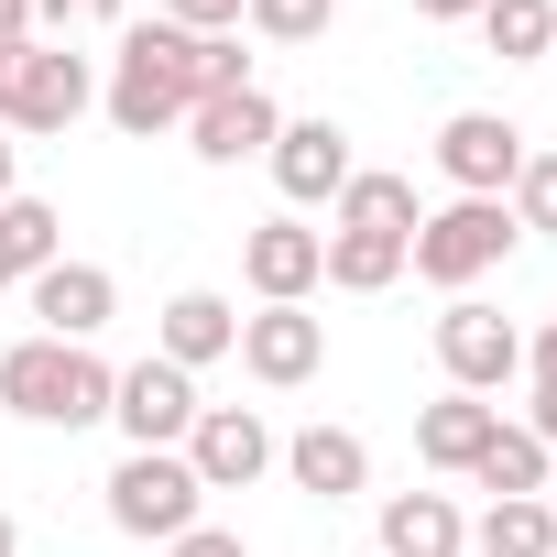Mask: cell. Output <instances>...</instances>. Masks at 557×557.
<instances>
[{
    "instance_id": "obj_1",
    "label": "cell",
    "mask_w": 557,
    "mask_h": 557,
    "mask_svg": "<svg viewBox=\"0 0 557 557\" xmlns=\"http://www.w3.org/2000/svg\"><path fill=\"white\" fill-rule=\"evenodd\" d=\"M110 121L132 132V143H153V132H186V110H197V34H175V23H121V55H110Z\"/></svg>"
},
{
    "instance_id": "obj_2",
    "label": "cell",
    "mask_w": 557,
    "mask_h": 557,
    "mask_svg": "<svg viewBox=\"0 0 557 557\" xmlns=\"http://www.w3.org/2000/svg\"><path fill=\"white\" fill-rule=\"evenodd\" d=\"M110 361L88 350V339H12V350H0V405H12L23 426H99L110 416Z\"/></svg>"
},
{
    "instance_id": "obj_3",
    "label": "cell",
    "mask_w": 557,
    "mask_h": 557,
    "mask_svg": "<svg viewBox=\"0 0 557 557\" xmlns=\"http://www.w3.org/2000/svg\"><path fill=\"white\" fill-rule=\"evenodd\" d=\"M513 240H524V230H513V208H503V197H448V208H426V219H416L405 262L426 273V285L470 296V285H481V273H492Z\"/></svg>"
},
{
    "instance_id": "obj_4",
    "label": "cell",
    "mask_w": 557,
    "mask_h": 557,
    "mask_svg": "<svg viewBox=\"0 0 557 557\" xmlns=\"http://www.w3.org/2000/svg\"><path fill=\"white\" fill-rule=\"evenodd\" d=\"M99 492H110V524L143 535V546H175L186 524H208V492H197L186 448H121V470Z\"/></svg>"
},
{
    "instance_id": "obj_5",
    "label": "cell",
    "mask_w": 557,
    "mask_h": 557,
    "mask_svg": "<svg viewBox=\"0 0 557 557\" xmlns=\"http://www.w3.org/2000/svg\"><path fill=\"white\" fill-rule=\"evenodd\" d=\"M88 99H99V77L77 45H45V34L0 45V132H66Z\"/></svg>"
},
{
    "instance_id": "obj_6",
    "label": "cell",
    "mask_w": 557,
    "mask_h": 557,
    "mask_svg": "<svg viewBox=\"0 0 557 557\" xmlns=\"http://www.w3.org/2000/svg\"><path fill=\"white\" fill-rule=\"evenodd\" d=\"M437 372H448V394H503L513 372H524V329L503 318V307H481V296H448V318H437Z\"/></svg>"
},
{
    "instance_id": "obj_7",
    "label": "cell",
    "mask_w": 557,
    "mask_h": 557,
    "mask_svg": "<svg viewBox=\"0 0 557 557\" xmlns=\"http://www.w3.org/2000/svg\"><path fill=\"white\" fill-rule=\"evenodd\" d=\"M208 405H197V372H175L164 350L153 361H132L121 383H110V426L132 437V448H186V426H197Z\"/></svg>"
},
{
    "instance_id": "obj_8",
    "label": "cell",
    "mask_w": 557,
    "mask_h": 557,
    "mask_svg": "<svg viewBox=\"0 0 557 557\" xmlns=\"http://www.w3.org/2000/svg\"><path fill=\"white\" fill-rule=\"evenodd\" d=\"M273 459H285V437H273L251 405H208V416L186 426V470H197V492H251Z\"/></svg>"
},
{
    "instance_id": "obj_9",
    "label": "cell",
    "mask_w": 557,
    "mask_h": 557,
    "mask_svg": "<svg viewBox=\"0 0 557 557\" xmlns=\"http://www.w3.org/2000/svg\"><path fill=\"white\" fill-rule=\"evenodd\" d=\"M437 175H448L459 197H513L524 132H513L503 110H448V121H437Z\"/></svg>"
},
{
    "instance_id": "obj_10",
    "label": "cell",
    "mask_w": 557,
    "mask_h": 557,
    "mask_svg": "<svg viewBox=\"0 0 557 557\" xmlns=\"http://www.w3.org/2000/svg\"><path fill=\"white\" fill-rule=\"evenodd\" d=\"M318 273H329V230H307V219H251V240H240V285H251L262 307H307Z\"/></svg>"
},
{
    "instance_id": "obj_11",
    "label": "cell",
    "mask_w": 557,
    "mask_h": 557,
    "mask_svg": "<svg viewBox=\"0 0 557 557\" xmlns=\"http://www.w3.org/2000/svg\"><path fill=\"white\" fill-rule=\"evenodd\" d=\"M240 372L273 383V394L318 383V372H329V318H307V307H251V318H240Z\"/></svg>"
},
{
    "instance_id": "obj_12",
    "label": "cell",
    "mask_w": 557,
    "mask_h": 557,
    "mask_svg": "<svg viewBox=\"0 0 557 557\" xmlns=\"http://www.w3.org/2000/svg\"><path fill=\"white\" fill-rule=\"evenodd\" d=\"M262 164H273V186H285L296 208H339V186L361 175V153H350V132H339V121H285Z\"/></svg>"
},
{
    "instance_id": "obj_13",
    "label": "cell",
    "mask_w": 557,
    "mask_h": 557,
    "mask_svg": "<svg viewBox=\"0 0 557 557\" xmlns=\"http://www.w3.org/2000/svg\"><path fill=\"white\" fill-rule=\"evenodd\" d=\"M34 339H99L121 318V285H110V262H45L34 273Z\"/></svg>"
},
{
    "instance_id": "obj_14",
    "label": "cell",
    "mask_w": 557,
    "mask_h": 557,
    "mask_svg": "<svg viewBox=\"0 0 557 557\" xmlns=\"http://www.w3.org/2000/svg\"><path fill=\"white\" fill-rule=\"evenodd\" d=\"M273 132H285L273 88H230V99H197V110H186L197 164H251V153H273Z\"/></svg>"
},
{
    "instance_id": "obj_15",
    "label": "cell",
    "mask_w": 557,
    "mask_h": 557,
    "mask_svg": "<svg viewBox=\"0 0 557 557\" xmlns=\"http://www.w3.org/2000/svg\"><path fill=\"white\" fill-rule=\"evenodd\" d=\"M153 350H164L175 372H208V361H230V350H240V307H230V296H208V285H186V296H164Z\"/></svg>"
},
{
    "instance_id": "obj_16",
    "label": "cell",
    "mask_w": 557,
    "mask_h": 557,
    "mask_svg": "<svg viewBox=\"0 0 557 557\" xmlns=\"http://www.w3.org/2000/svg\"><path fill=\"white\" fill-rule=\"evenodd\" d=\"M285 481H296V492H318V503H350V492H372V448H361L350 426H329V416H318V426H296V437H285Z\"/></svg>"
},
{
    "instance_id": "obj_17",
    "label": "cell",
    "mask_w": 557,
    "mask_h": 557,
    "mask_svg": "<svg viewBox=\"0 0 557 557\" xmlns=\"http://www.w3.org/2000/svg\"><path fill=\"white\" fill-rule=\"evenodd\" d=\"M492 426H503V405H481V394H437V405H416V459L470 481V459H481Z\"/></svg>"
},
{
    "instance_id": "obj_18",
    "label": "cell",
    "mask_w": 557,
    "mask_h": 557,
    "mask_svg": "<svg viewBox=\"0 0 557 557\" xmlns=\"http://www.w3.org/2000/svg\"><path fill=\"white\" fill-rule=\"evenodd\" d=\"M383 557H470V513L448 492H394L383 503Z\"/></svg>"
},
{
    "instance_id": "obj_19",
    "label": "cell",
    "mask_w": 557,
    "mask_h": 557,
    "mask_svg": "<svg viewBox=\"0 0 557 557\" xmlns=\"http://www.w3.org/2000/svg\"><path fill=\"white\" fill-rule=\"evenodd\" d=\"M45 262H66V219L45 197H0V285H34Z\"/></svg>"
},
{
    "instance_id": "obj_20",
    "label": "cell",
    "mask_w": 557,
    "mask_h": 557,
    "mask_svg": "<svg viewBox=\"0 0 557 557\" xmlns=\"http://www.w3.org/2000/svg\"><path fill=\"white\" fill-rule=\"evenodd\" d=\"M416 219H426V208H416V186L361 164V175L339 186V219H329V230H383V240H416Z\"/></svg>"
},
{
    "instance_id": "obj_21",
    "label": "cell",
    "mask_w": 557,
    "mask_h": 557,
    "mask_svg": "<svg viewBox=\"0 0 557 557\" xmlns=\"http://www.w3.org/2000/svg\"><path fill=\"white\" fill-rule=\"evenodd\" d=\"M546 470H557V459H546L524 426H492V437H481V459H470V481H481L492 503H524V492H546Z\"/></svg>"
},
{
    "instance_id": "obj_22",
    "label": "cell",
    "mask_w": 557,
    "mask_h": 557,
    "mask_svg": "<svg viewBox=\"0 0 557 557\" xmlns=\"http://www.w3.org/2000/svg\"><path fill=\"white\" fill-rule=\"evenodd\" d=\"M470 557H557V513H546V492L492 503V513L470 524Z\"/></svg>"
},
{
    "instance_id": "obj_23",
    "label": "cell",
    "mask_w": 557,
    "mask_h": 557,
    "mask_svg": "<svg viewBox=\"0 0 557 557\" xmlns=\"http://www.w3.org/2000/svg\"><path fill=\"white\" fill-rule=\"evenodd\" d=\"M405 273V240H383V230H329V273L318 285H339V296H383Z\"/></svg>"
},
{
    "instance_id": "obj_24",
    "label": "cell",
    "mask_w": 557,
    "mask_h": 557,
    "mask_svg": "<svg viewBox=\"0 0 557 557\" xmlns=\"http://www.w3.org/2000/svg\"><path fill=\"white\" fill-rule=\"evenodd\" d=\"M481 45H492L503 66L557 55V0H481Z\"/></svg>"
},
{
    "instance_id": "obj_25",
    "label": "cell",
    "mask_w": 557,
    "mask_h": 557,
    "mask_svg": "<svg viewBox=\"0 0 557 557\" xmlns=\"http://www.w3.org/2000/svg\"><path fill=\"white\" fill-rule=\"evenodd\" d=\"M240 23H251L262 45H318V34L339 23V0H240Z\"/></svg>"
},
{
    "instance_id": "obj_26",
    "label": "cell",
    "mask_w": 557,
    "mask_h": 557,
    "mask_svg": "<svg viewBox=\"0 0 557 557\" xmlns=\"http://www.w3.org/2000/svg\"><path fill=\"white\" fill-rule=\"evenodd\" d=\"M503 208H513V230H546L557 240V153H524V175H513Z\"/></svg>"
},
{
    "instance_id": "obj_27",
    "label": "cell",
    "mask_w": 557,
    "mask_h": 557,
    "mask_svg": "<svg viewBox=\"0 0 557 557\" xmlns=\"http://www.w3.org/2000/svg\"><path fill=\"white\" fill-rule=\"evenodd\" d=\"M34 23H45V45H66L77 23H121V0H34Z\"/></svg>"
},
{
    "instance_id": "obj_28",
    "label": "cell",
    "mask_w": 557,
    "mask_h": 557,
    "mask_svg": "<svg viewBox=\"0 0 557 557\" xmlns=\"http://www.w3.org/2000/svg\"><path fill=\"white\" fill-rule=\"evenodd\" d=\"M175 34H240V0H164Z\"/></svg>"
},
{
    "instance_id": "obj_29",
    "label": "cell",
    "mask_w": 557,
    "mask_h": 557,
    "mask_svg": "<svg viewBox=\"0 0 557 557\" xmlns=\"http://www.w3.org/2000/svg\"><path fill=\"white\" fill-rule=\"evenodd\" d=\"M164 557H251V546H240V535H230V524H186V535H175V546H164Z\"/></svg>"
},
{
    "instance_id": "obj_30",
    "label": "cell",
    "mask_w": 557,
    "mask_h": 557,
    "mask_svg": "<svg viewBox=\"0 0 557 557\" xmlns=\"http://www.w3.org/2000/svg\"><path fill=\"white\" fill-rule=\"evenodd\" d=\"M524 437L557 459V383H535V405H524Z\"/></svg>"
},
{
    "instance_id": "obj_31",
    "label": "cell",
    "mask_w": 557,
    "mask_h": 557,
    "mask_svg": "<svg viewBox=\"0 0 557 557\" xmlns=\"http://www.w3.org/2000/svg\"><path fill=\"white\" fill-rule=\"evenodd\" d=\"M524 372H535V383H557V318H546V329L524 339Z\"/></svg>"
},
{
    "instance_id": "obj_32",
    "label": "cell",
    "mask_w": 557,
    "mask_h": 557,
    "mask_svg": "<svg viewBox=\"0 0 557 557\" xmlns=\"http://www.w3.org/2000/svg\"><path fill=\"white\" fill-rule=\"evenodd\" d=\"M416 23H481V0H416Z\"/></svg>"
},
{
    "instance_id": "obj_33",
    "label": "cell",
    "mask_w": 557,
    "mask_h": 557,
    "mask_svg": "<svg viewBox=\"0 0 557 557\" xmlns=\"http://www.w3.org/2000/svg\"><path fill=\"white\" fill-rule=\"evenodd\" d=\"M34 34V0H0V45H23Z\"/></svg>"
},
{
    "instance_id": "obj_34",
    "label": "cell",
    "mask_w": 557,
    "mask_h": 557,
    "mask_svg": "<svg viewBox=\"0 0 557 557\" xmlns=\"http://www.w3.org/2000/svg\"><path fill=\"white\" fill-rule=\"evenodd\" d=\"M0 197H23V186H12V132H0Z\"/></svg>"
},
{
    "instance_id": "obj_35",
    "label": "cell",
    "mask_w": 557,
    "mask_h": 557,
    "mask_svg": "<svg viewBox=\"0 0 557 557\" xmlns=\"http://www.w3.org/2000/svg\"><path fill=\"white\" fill-rule=\"evenodd\" d=\"M12 546H23V524H12V513H0V557H12Z\"/></svg>"
},
{
    "instance_id": "obj_36",
    "label": "cell",
    "mask_w": 557,
    "mask_h": 557,
    "mask_svg": "<svg viewBox=\"0 0 557 557\" xmlns=\"http://www.w3.org/2000/svg\"><path fill=\"white\" fill-rule=\"evenodd\" d=\"M546 513H557V470H546Z\"/></svg>"
}]
</instances>
